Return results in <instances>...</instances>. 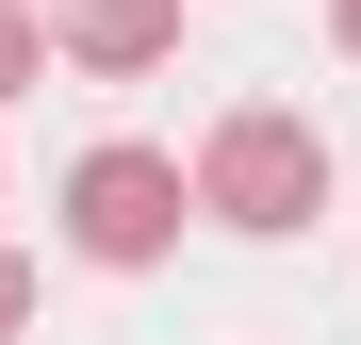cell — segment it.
<instances>
[{
    "mask_svg": "<svg viewBox=\"0 0 361 345\" xmlns=\"http://www.w3.org/2000/svg\"><path fill=\"white\" fill-rule=\"evenodd\" d=\"M180 214H197V198H180V148H82V164H66V247L115 263V279L164 263Z\"/></svg>",
    "mask_w": 361,
    "mask_h": 345,
    "instance_id": "obj_2",
    "label": "cell"
},
{
    "mask_svg": "<svg viewBox=\"0 0 361 345\" xmlns=\"http://www.w3.org/2000/svg\"><path fill=\"white\" fill-rule=\"evenodd\" d=\"M49 83V17H33V0H0V99H33Z\"/></svg>",
    "mask_w": 361,
    "mask_h": 345,
    "instance_id": "obj_4",
    "label": "cell"
},
{
    "mask_svg": "<svg viewBox=\"0 0 361 345\" xmlns=\"http://www.w3.org/2000/svg\"><path fill=\"white\" fill-rule=\"evenodd\" d=\"M180 198H197L214 230H247V247H279V230L329 214V132L279 115V99H247V115H214V148L180 164Z\"/></svg>",
    "mask_w": 361,
    "mask_h": 345,
    "instance_id": "obj_1",
    "label": "cell"
},
{
    "mask_svg": "<svg viewBox=\"0 0 361 345\" xmlns=\"http://www.w3.org/2000/svg\"><path fill=\"white\" fill-rule=\"evenodd\" d=\"M17 329H33V263L0 247V345H17Z\"/></svg>",
    "mask_w": 361,
    "mask_h": 345,
    "instance_id": "obj_5",
    "label": "cell"
},
{
    "mask_svg": "<svg viewBox=\"0 0 361 345\" xmlns=\"http://www.w3.org/2000/svg\"><path fill=\"white\" fill-rule=\"evenodd\" d=\"M329 33H345V49H361V0H329Z\"/></svg>",
    "mask_w": 361,
    "mask_h": 345,
    "instance_id": "obj_6",
    "label": "cell"
},
{
    "mask_svg": "<svg viewBox=\"0 0 361 345\" xmlns=\"http://www.w3.org/2000/svg\"><path fill=\"white\" fill-rule=\"evenodd\" d=\"M180 49V0H49V66H82V83H148Z\"/></svg>",
    "mask_w": 361,
    "mask_h": 345,
    "instance_id": "obj_3",
    "label": "cell"
}]
</instances>
